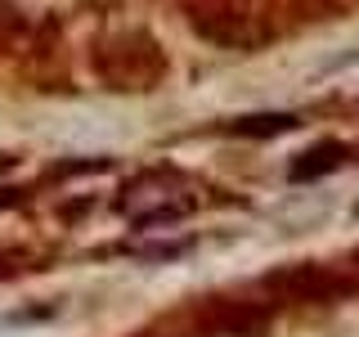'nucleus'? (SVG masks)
<instances>
[{"instance_id": "1", "label": "nucleus", "mask_w": 359, "mask_h": 337, "mask_svg": "<svg viewBox=\"0 0 359 337\" xmlns=\"http://www.w3.org/2000/svg\"><path fill=\"white\" fill-rule=\"evenodd\" d=\"M95 72L108 90H153L166 77V59L153 37L121 32V37H108L95 50Z\"/></svg>"}, {"instance_id": "2", "label": "nucleus", "mask_w": 359, "mask_h": 337, "mask_svg": "<svg viewBox=\"0 0 359 337\" xmlns=\"http://www.w3.org/2000/svg\"><path fill=\"white\" fill-rule=\"evenodd\" d=\"M194 207H198V198L189 194V185L180 176H171V171H144L117 194V211L130 216L135 225H144V230L184 220Z\"/></svg>"}, {"instance_id": "3", "label": "nucleus", "mask_w": 359, "mask_h": 337, "mask_svg": "<svg viewBox=\"0 0 359 337\" xmlns=\"http://www.w3.org/2000/svg\"><path fill=\"white\" fill-rule=\"evenodd\" d=\"M355 284L341 275L337 265H319V261H297V265H278L265 279V292L274 301H292V306H323V301L346 297Z\"/></svg>"}, {"instance_id": "4", "label": "nucleus", "mask_w": 359, "mask_h": 337, "mask_svg": "<svg viewBox=\"0 0 359 337\" xmlns=\"http://www.w3.org/2000/svg\"><path fill=\"white\" fill-rule=\"evenodd\" d=\"M198 324L207 333H220V337H256L269 324V310L261 301H233V297H211L202 306Z\"/></svg>"}, {"instance_id": "5", "label": "nucleus", "mask_w": 359, "mask_h": 337, "mask_svg": "<svg viewBox=\"0 0 359 337\" xmlns=\"http://www.w3.org/2000/svg\"><path fill=\"white\" fill-rule=\"evenodd\" d=\"M341 162H346V144L323 140V144H310V149L287 166V176L292 180H314V176H323V171H337Z\"/></svg>"}, {"instance_id": "6", "label": "nucleus", "mask_w": 359, "mask_h": 337, "mask_svg": "<svg viewBox=\"0 0 359 337\" xmlns=\"http://www.w3.org/2000/svg\"><path fill=\"white\" fill-rule=\"evenodd\" d=\"M297 126V117L292 112H256V117H238V121H229V131L233 135H252V140H265V135H283Z\"/></svg>"}, {"instance_id": "7", "label": "nucleus", "mask_w": 359, "mask_h": 337, "mask_svg": "<svg viewBox=\"0 0 359 337\" xmlns=\"http://www.w3.org/2000/svg\"><path fill=\"white\" fill-rule=\"evenodd\" d=\"M18 32H22V18H18V9H14V5H5V0H0V59H5V54L14 50Z\"/></svg>"}, {"instance_id": "8", "label": "nucleus", "mask_w": 359, "mask_h": 337, "mask_svg": "<svg viewBox=\"0 0 359 337\" xmlns=\"http://www.w3.org/2000/svg\"><path fill=\"white\" fill-rule=\"evenodd\" d=\"M18 202H22V189H14V185H0V211L18 207Z\"/></svg>"}, {"instance_id": "9", "label": "nucleus", "mask_w": 359, "mask_h": 337, "mask_svg": "<svg viewBox=\"0 0 359 337\" xmlns=\"http://www.w3.org/2000/svg\"><path fill=\"white\" fill-rule=\"evenodd\" d=\"M18 265H22V256H0V279L18 275Z\"/></svg>"}, {"instance_id": "10", "label": "nucleus", "mask_w": 359, "mask_h": 337, "mask_svg": "<svg viewBox=\"0 0 359 337\" xmlns=\"http://www.w3.org/2000/svg\"><path fill=\"white\" fill-rule=\"evenodd\" d=\"M346 279L359 288V252H351V270H346Z\"/></svg>"}, {"instance_id": "11", "label": "nucleus", "mask_w": 359, "mask_h": 337, "mask_svg": "<svg viewBox=\"0 0 359 337\" xmlns=\"http://www.w3.org/2000/svg\"><path fill=\"white\" fill-rule=\"evenodd\" d=\"M355 216H359V207H355Z\"/></svg>"}]
</instances>
